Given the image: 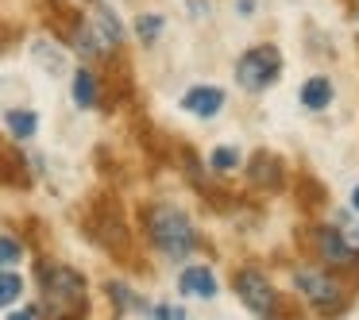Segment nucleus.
<instances>
[{
	"instance_id": "1",
	"label": "nucleus",
	"mask_w": 359,
	"mask_h": 320,
	"mask_svg": "<svg viewBox=\"0 0 359 320\" xmlns=\"http://www.w3.org/2000/svg\"><path fill=\"white\" fill-rule=\"evenodd\" d=\"M43 309L50 320H81L86 316V281L70 266H43Z\"/></svg>"
},
{
	"instance_id": "2",
	"label": "nucleus",
	"mask_w": 359,
	"mask_h": 320,
	"mask_svg": "<svg viewBox=\"0 0 359 320\" xmlns=\"http://www.w3.org/2000/svg\"><path fill=\"white\" fill-rule=\"evenodd\" d=\"M147 235L166 258H186L197 243L189 216L182 209H174V204H151L147 209Z\"/></svg>"
},
{
	"instance_id": "3",
	"label": "nucleus",
	"mask_w": 359,
	"mask_h": 320,
	"mask_svg": "<svg viewBox=\"0 0 359 320\" xmlns=\"http://www.w3.org/2000/svg\"><path fill=\"white\" fill-rule=\"evenodd\" d=\"M74 47L81 50V55H109V50H116L120 43H124V27H120L116 12L109 8V4H101V0H93L89 4V16L78 20V27H74Z\"/></svg>"
},
{
	"instance_id": "4",
	"label": "nucleus",
	"mask_w": 359,
	"mask_h": 320,
	"mask_svg": "<svg viewBox=\"0 0 359 320\" xmlns=\"http://www.w3.org/2000/svg\"><path fill=\"white\" fill-rule=\"evenodd\" d=\"M282 74V55L274 47H251L248 55H240L236 62V81L248 93H263L266 85H274Z\"/></svg>"
},
{
	"instance_id": "5",
	"label": "nucleus",
	"mask_w": 359,
	"mask_h": 320,
	"mask_svg": "<svg viewBox=\"0 0 359 320\" xmlns=\"http://www.w3.org/2000/svg\"><path fill=\"white\" fill-rule=\"evenodd\" d=\"M236 293H240V301L248 305L255 316L278 320L282 297L274 293V286L266 281V274H259V270H240V274H236Z\"/></svg>"
},
{
	"instance_id": "6",
	"label": "nucleus",
	"mask_w": 359,
	"mask_h": 320,
	"mask_svg": "<svg viewBox=\"0 0 359 320\" xmlns=\"http://www.w3.org/2000/svg\"><path fill=\"white\" fill-rule=\"evenodd\" d=\"M297 289L313 301L317 312H340L344 309V293L325 270H297Z\"/></svg>"
},
{
	"instance_id": "7",
	"label": "nucleus",
	"mask_w": 359,
	"mask_h": 320,
	"mask_svg": "<svg viewBox=\"0 0 359 320\" xmlns=\"http://www.w3.org/2000/svg\"><path fill=\"white\" fill-rule=\"evenodd\" d=\"M220 104H224V89H217V85H197V89H189V93L182 97V109L194 112V116H201V120L217 116Z\"/></svg>"
},
{
	"instance_id": "8",
	"label": "nucleus",
	"mask_w": 359,
	"mask_h": 320,
	"mask_svg": "<svg viewBox=\"0 0 359 320\" xmlns=\"http://www.w3.org/2000/svg\"><path fill=\"white\" fill-rule=\"evenodd\" d=\"M178 289L189 297H212L217 293V278H212V270H205V266H186L178 278Z\"/></svg>"
},
{
	"instance_id": "9",
	"label": "nucleus",
	"mask_w": 359,
	"mask_h": 320,
	"mask_svg": "<svg viewBox=\"0 0 359 320\" xmlns=\"http://www.w3.org/2000/svg\"><path fill=\"white\" fill-rule=\"evenodd\" d=\"M302 104H305V109H313V112L328 109V104H332V81H328V78H309L302 85Z\"/></svg>"
},
{
	"instance_id": "10",
	"label": "nucleus",
	"mask_w": 359,
	"mask_h": 320,
	"mask_svg": "<svg viewBox=\"0 0 359 320\" xmlns=\"http://www.w3.org/2000/svg\"><path fill=\"white\" fill-rule=\"evenodd\" d=\"M251 181L255 186H278L282 181V170H278V158L274 155H266V151H259L255 158H251Z\"/></svg>"
},
{
	"instance_id": "11",
	"label": "nucleus",
	"mask_w": 359,
	"mask_h": 320,
	"mask_svg": "<svg viewBox=\"0 0 359 320\" xmlns=\"http://www.w3.org/2000/svg\"><path fill=\"white\" fill-rule=\"evenodd\" d=\"M317 247H320V255H325L328 263H351L348 243H344L340 232H332V228H320L317 232Z\"/></svg>"
},
{
	"instance_id": "12",
	"label": "nucleus",
	"mask_w": 359,
	"mask_h": 320,
	"mask_svg": "<svg viewBox=\"0 0 359 320\" xmlns=\"http://www.w3.org/2000/svg\"><path fill=\"white\" fill-rule=\"evenodd\" d=\"M74 101L81 104V109H93L97 104V81L89 70H78L74 74Z\"/></svg>"
},
{
	"instance_id": "13",
	"label": "nucleus",
	"mask_w": 359,
	"mask_h": 320,
	"mask_svg": "<svg viewBox=\"0 0 359 320\" xmlns=\"http://www.w3.org/2000/svg\"><path fill=\"white\" fill-rule=\"evenodd\" d=\"M4 124H8V132L16 135V139H32L35 127H39V120H35V112H20V109H12L8 116H4Z\"/></svg>"
},
{
	"instance_id": "14",
	"label": "nucleus",
	"mask_w": 359,
	"mask_h": 320,
	"mask_svg": "<svg viewBox=\"0 0 359 320\" xmlns=\"http://www.w3.org/2000/svg\"><path fill=\"white\" fill-rule=\"evenodd\" d=\"M209 166L217 174L236 170V166H240V151H236V147H217V151H212V158H209Z\"/></svg>"
},
{
	"instance_id": "15",
	"label": "nucleus",
	"mask_w": 359,
	"mask_h": 320,
	"mask_svg": "<svg viewBox=\"0 0 359 320\" xmlns=\"http://www.w3.org/2000/svg\"><path fill=\"white\" fill-rule=\"evenodd\" d=\"M20 293H24V281H20V274H0V305H12Z\"/></svg>"
},
{
	"instance_id": "16",
	"label": "nucleus",
	"mask_w": 359,
	"mask_h": 320,
	"mask_svg": "<svg viewBox=\"0 0 359 320\" xmlns=\"http://www.w3.org/2000/svg\"><path fill=\"white\" fill-rule=\"evenodd\" d=\"M20 258H24V247H20L12 235H0V270H4V266H16Z\"/></svg>"
},
{
	"instance_id": "17",
	"label": "nucleus",
	"mask_w": 359,
	"mask_h": 320,
	"mask_svg": "<svg viewBox=\"0 0 359 320\" xmlns=\"http://www.w3.org/2000/svg\"><path fill=\"white\" fill-rule=\"evenodd\" d=\"M135 32H140L143 43H151L158 32H163V20H158V16H140V20H135Z\"/></svg>"
},
{
	"instance_id": "18",
	"label": "nucleus",
	"mask_w": 359,
	"mask_h": 320,
	"mask_svg": "<svg viewBox=\"0 0 359 320\" xmlns=\"http://www.w3.org/2000/svg\"><path fill=\"white\" fill-rule=\"evenodd\" d=\"M35 58H39L43 66H50L55 74H62V55H58V50H47V47L39 43V47H35Z\"/></svg>"
},
{
	"instance_id": "19",
	"label": "nucleus",
	"mask_w": 359,
	"mask_h": 320,
	"mask_svg": "<svg viewBox=\"0 0 359 320\" xmlns=\"http://www.w3.org/2000/svg\"><path fill=\"white\" fill-rule=\"evenodd\" d=\"M8 320H35V309H20V312H8Z\"/></svg>"
},
{
	"instance_id": "20",
	"label": "nucleus",
	"mask_w": 359,
	"mask_h": 320,
	"mask_svg": "<svg viewBox=\"0 0 359 320\" xmlns=\"http://www.w3.org/2000/svg\"><path fill=\"white\" fill-rule=\"evenodd\" d=\"M151 320H170V309H166V305H163V309H155V316H151Z\"/></svg>"
},
{
	"instance_id": "21",
	"label": "nucleus",
	"mask_w": 359,
	"mask_h": 320,
	"mask_svg": "<svg viewBox=\"0 0 359 320\" xmlns=\"http://www.w3.org/2000/svg\"><path fill=\"white\" fill-rule=\"evenodd\" d=\"M251 8H255V0H240V12H243V16H251Z\"/></svg>"
},
{
	"instance_id": "22",
	"label": "nucleus",
	"mask_w": 359,
	"mask_h": 320,
	"mask_svg": "<svg viewBox=\"0 0 359 320\" xmlns=\"http://www.w3.org/2000/svg\"><path fill=\"white\" fill-rule=\"evenodd\" d=\"M351 209H355V212H359V186H355V189H351Z\"/></svg>"
},
{
	"instance_id": "23",
	"label": "nucleus",
	"mask_w": 359,
	"mask_h": 320,
	"mask_svg": "<svg viewBox=\"0 0 359 320\" xmlns=\"http://www.w3.org/2000/svg\"><path fill=\"white\" fill-rule=\"evenodd\" d=\"M351 239H359V228H355V232H351Z\"/></svg>"
}]
</instances>
